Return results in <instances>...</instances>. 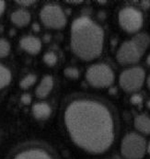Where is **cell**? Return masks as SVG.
I'll list each match as a JSON object with an SVG mask.
<instances>
[{
	"mask_svg": "<svg viewBox=\"0 0 150 159\" xmlns=\"http://www.w3.org/2000/svg\"><path fill=\"white\" fill-rule=\"evenodd\" d=\"M64 124L73 142L88 153L101 154L112 144L113 119L107 107L99 101H72L64 111Z\"/></svg>",
	"mask_w": 150,
	"mask_h": 159,
	"instance_id": "obj_1",
	"label": "cell"
},
{
	"mask_svg": "<svg viewBox=\"0 0 150 159\" xmlns=\"http://www.w3.org/2000/svg\"><path fill=\"white\" fill-rule=\"evenodd\" d=\"M104 43L102 29L87 17L77 19L71 28V48L82 60L90 61L101 54Z\"/></svg>",
	"mask_w": 150,
	"mask_h": 159,
	"instance_id": "obj_2",
	"label": "cell"
},
{
	"mask_svg": "<svg viewBox=\"0 0 150 159\" xmlns=\"http://www.w3.org/2000/svg\"><path fill=\"white\" fill-rule=\"evenodd\" d=\"M150 43V37L146 33H139L131 41L124 43L119 48L116 58L122 65L134 64L140 60Z\"/></svg>",
	"mask_w": 150,
	"mask_h": 159,
	"instance_id": "obj_3",
	"label": "cell"
},
{
	"mask_svg": "<svg viewBox=\"0 0 150 159\" xmlns=\"http://www.w3.org/2000/svg\"><path fill=\"white\" fill-rule=\"evenodd\" d=\"M87 82L95 88H107L114 80V75L111 68L105 64H97L91 66L86 73Z\"/></svg>",
	"mask_w": 150,
	"mask_h": 159,
	"instance_id": "obj_4",
	"label": "cell"
},
{
	"mask_svg": "<svg viewBox=\"0 0 150 159\" xmlns=\"http://www.w3.org/2000/svg\"><path fill=\"white\" fill-rule=\"evenodd\" d=\"M147 149L146 141L136 134H129L122 141L121 151L127 159H141Z\"/></svg>",
	"mask_w": 150,
	"mask_h": 159,
	"instance_id": "obj_5",
	"label": "cell"
},
{
	"mask_svg": "<svg viewBox=\"0 0 150 159\" xmlns=\"http://www.w3.org/2000/svg\"><path fill=\"white\" fill-rule=\"evenodd\" d=\"M44 26L51 29H62L66 24V18L62 8L57 5H46L40 13Z\"/></svg>",
	"mask_w": 150,
	"mask_h": 159,
	"instance_id": "obj_6",
	"label": "cell"
},
{
	"mask_svg": "<svg viewBox=\"0 0 150 159\" xmlns=\"http://www.w3.org/2000/svg\"><path fill=\"white\" fill-rule=\"evenodd\" d=\"M145 71L141 67H134L124 71L120 75V85L127 92L137 91L145 81Z\"/></svg>",
	"mask_w": 150,
	"mask_h": 159,
	"instance_id": "obj_7",
	"label": "cell"
},
{
	"mask_svg": "<svg viewBox=\"0 0 150 159\" xmlns=\"http://www.w3.org/2000/svg\"><path fill=\"white\" fill-rule=\"evenodd\" d=\"M119 23L129 33L136 32L142 28L143 15L139 10L134 7H125L119 13Z\"/></svg>",
	"mask_w": 150,
	"mask_h": 159,
	"instance_id": "obj_8",
	"label": "cell"
},
{
	"mask_svg": "<svg viewBox=\"0 0 150 159\" xmlns=\"http://www.w3.org/2000/svg\"><path fill=\"white\" fill-rule=\"evenodd\" d=\"M20 44L24 51L28 52L30 54H37L42 49L41 41L38 38L33 37V36L23 37L21 40Z\"/></svg>",
	"mask_w": 150,
	"mask_h": 159,
	"instance_id": "obj_9",
	"label": "cell"
},
{
	"mask_svg": "<svg viewBox=\"0 0 150 159\" xmlns=\"http://www.w3.org/2000/svg\"><path fill=\"white\" fill-rule=\"evenodd\" d=\"M54 87V79L51 75H46L36 89V95L40 98H44L49 95Z\"/></svg>",
	"mask_w": 150,
	"mask_h": 159,
	"instance_id": "obj_10",
	"label": "cell"
},
{
	"mask_svg": "<svg viewBox=\"0 0 150 159\" xmlns=\"http://www.w3.org/2000/svg\"><path fill=\"white\" fill-rule=\"evenodd\" d=\"M14 159H53L50 155L40 149H30L23 151Z\"/></svg>",
	"mask_w": 150,
	"mask_h": 159,
	"instance_id": "obj_11",
	"label": "cell"
},
{
	"mask_svg": "<svg viewBox=\"0 0 150 159\" xmlns=\"http://www.w3.org/2000/svg\"><path fill=\"white\" fill-rule=\"evenodd\" d=\"M11 21L18 27L27 26L30 21V14L25 9H19L11 14Z\"/></svg>",
	"mask_w": 150,
	"mask_h": 159,
	"instance_id": "obj_12",
	"label": "cell"
},
{
	"mask_svg": "<svg viewBox=\"0 0 150 159\" xmlns=\"http://www.w3.org/2000/svg\"><path fill=\"white\" fill-rule=\"evenodd\" d=\"M52 110L47 103H36L32 107V113L38 120H45L50 117Z\"/></svg>",
	"mask_w": 150,
	"mask_h": 159,
	"instance_id": "obj_13",
	"label": "cell"
},
{
	"mask_svg": "<svg viewBox=\"0 0 150 159\" xmlns=\"http://www.w3.org/2000/svg\"><path fill=\"white\" fill-rule=\"evenodd\" d=\"M134 126L135 128L143 133V134H150V118L146 115H139L134 119Z\"/></svg>",
	"mask_w": 150,
	"mask_h": 159,
	"instance_id": "obj_14",
	"label": "cell"
},
{
	"mask_svg": "<svg viewBox=\"0 0 150 159\" xmlns=\"http://www.w3.org/2000/svg\"><path fill=\"white\" fill-rule=\"evenodd\" d=\"M10 80H11V74L9 70L0 64V89L7 87L10 83Z\"/></svg>",
	"mask_w": 150,
	"mask_h": 159,
	"instance_id": "obj_15",
	"label": "cell"
},
{
	"mask_svg": "<svg viewBox=\"0 0 150 159\" xmlns=\"http://www.w3.org/2000/svg\"><path fill=\"white\" fill-rule=\"evenodd\" d=\"M36 80H37V77L35 75H32V74L28 75L21 81L20 86L22 89H29L30 87H31L36 82Z\"/></svg>",
	"mask_w": 150,
	"mask_h": 159,
	"instance_id": "obj_16",
	"label": "cell"
},
{
	"mask_svg": "<svg viewBox=\"0 0 150 159\" xmlns=\"http://www.w3.org/2000/svg\"><path fill=\"white\" fill-rule=\"evenodd\" d=\"M43 61L46 65L50 66H54L56 63H57V56L54 52H46L43 56Z\"/></svg>",
	"mask_w": 150,
	"mask_h": 159,
	"instance_id": "obj_17",
	"label": "cell"
},
{
	"mask_svg": "<svg viewBox=\"0 0 150 159\" xmlns=\"http://www.w3.org/2000/svg\"><path fill=\"white\" fill-rule=\"evenodd\" d=\"M10 51V44L5 39H0V58L6 57Z\"/></svg>",
	"mask_w": 150,
	"mask_h": 159,
	"instance_id": "obj_18",
	"label": "cell"
},
{
	"mask_svg": "<svg viewBox=\"0 0 150 159\" xmlns=\"http://www.w3.org/2000/svg\"><path fill=\"white\" fill-rule=\"evenodd\" d=\"M64 74L66 77L72 78V79H77L80 75V72L75 67H67V68H65L64 71Z\"/></svg>",
	"mask_w": 150,
	"mask_h": 159,
	"instance_id": "obj_19",
	"label": "cell"
},
{
	"mask_svg": "<svg viewBox=\"0 0 150 159\" xmlns=\"http://www.w3.org/2000/svg\"><path fill=\"white\" fill-rule=\"evenodd\" d=\"M131 102H132L133 104H134V105H139V104H141V103L143 102V98H142L140 95L135 94V95L132 96V98H131Z\"/></svg>",
	"mask_w": 150,
	"mask_h": 159,
	"instance_id": "obj_20",
	"label": "cell"
},
{
	"mask_svg": "<svg viewBox=\"0 0 150 159\" xmlns=\"http://www.w3.org/2000/svg\"><path fill=\"white\" fill-rule=\"evenodd\" d=\"M21 102L25 105H29L31 102V97L30 94H23L21 96Z\"/></svg>",
	"mask_w": 150,
	"mask_h": 159,
	"instance_id": "obj_21",
	"label": "cell"
},
{
	"mask_svg": "<svg viewBox=\"0 0 150 159\" xmlns=\"http://www.w3.org/2000/svg\"><path fill=\"white\" fill-rule=\"evenodd\" d=\"M16 2L22 7H29L35 3V1H33V0H18Z\"/></svg>",
	"mask_w": 150,
	"mask_h": 159,
	"instance_id": "obj_22",
	"label": "cell"
},
{
	"mask_svg": "<svg viewBox=\"0 0 150 159\" xmlns=\"http://www.w3.org/2000/svg\"><path fill=\"white\" fill-rule=\"evenodd\" d=\"M4 10H5V2L0 0V16L2 15Z\"/></svg>",
	"mask_w": 150,
	"mask_h": 159,
	"instance_id": "obj_23",
	"label": "cell"
},
{
	"mask_svg": "<svg viewBox=\"0 0 150 159\" xmlns=\"http://www.w3.org/2000/svg\"><path fill=\"white\" fill-rule=\"evenodd\" d=\"M149 6H150L149 1H143V2H142V7H143L144 8H148V7H149Z\"/></svg>",
	"mask_w": 150,
	"mask_h": 159,
	"instance_id": "obj_24",
	"label": "cell"
},
{
	"mask_svg": "<svg viewBox=\"0 0 150 159\" xmlns=\"http://www.w3.org/2000/svg\"><path fill=\"white\" fill-rule=\"evenodd\" d=\"M32 29L34 30V31L38 32V31L40 30V26H39L37 23H34V24H33V26H32Z\"/></svg>",
	"mask_w": 150,
	"mask_h": 159,
	"instance_id": "obj_25",
	"label": "cell"
},
{
	"mask_svg": "<svg viewBox=\"0 0 150 159\" xmlns=\"http://www.w3.org/2000/svg\"><path fill=\"white\" fill-rule=\"evenodd\" d=\"M50 35H45L44 36V42H50Z\"/></svg>",
	"mask_w": 150,
	"mask_h": 159,
	"instance_id": "obj_26",
	"label": "cell"
},
{
	"mask_svg": "<svg viewBox=\"0 0 150 159\" xmlns=\"http://www.w3.org/2000/svg\"><path fill=\"white\" fill-rule=\"evenodd\" d=\"M68 3H72V4H80L82 3V1H66Z\"/></svg>",
	"mask_w": 150,
	"mask_h": 159,
	"instance_id": "obj_27",
	"label": "cell"
},
{
	"mask_svg": "<svg viewBox=\"0 0 150 159\" xmlns=\"http://www.w3.org/2000/svg\"><path fill=\"white\" fill-rule=\"evenodd\" d=\"M147 64L150 66V55H148V57L147 58Z\"/></svg>",
	"mask_w": 150,
	"mask_h": 159,
	"instance_id": "obj_28",
	"label": "cell"
},
{
	"mask_svg": "<svg viewBox=\"0 0 150 159\" xmlns=\"http://www.w3.org/2000/svg\"><path fill=\"white\" fill-rule=\"evenodd\" d=\"M148 88L150 89V75L149 77L148 78Z\"/></svg>",
	"mask_w": 150,
	"mask_h": 159,
	"instance_id": "obj_29",
	"label": "cell"
},
{
	"mask_svg": "<svg viewBox=\"0 0 150 159\" xmlns=\"http://www.w3.org/2000/svg\"><path fill=\"white\" fill-rule=\"evenodd\" d=\"M148 154H150V142L148 145Z\"/></svg>",
	"mask_w": 150,
	"mask_h": 159,
	"instance_id": "obj_30",
	"label": "cell"
},
{
	"mask_svg": "<svg viewBox=\"0 0 150 159\" xmlns=\"http://www.w3.org/2000/svg\"><path fill=\"white\" fill-rule=\"evenodd\" d=\"M148 108H150V101L148 102Z\"/></svg>",
	"mask_w": 150,
	"mask_h": 159,
	"instance_id": "obj_31",
	"label": "cell"
}]
</instances>
